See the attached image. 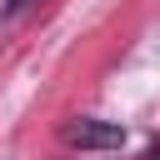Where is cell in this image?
I'll use <instances>...</instances> for the list:
<instances>
[{
	"label": "cell",
	"mask_w": 160,
	"mask_h": 160,
	"mask_svg": "<svg viewBox=\"0 0 160 160\" xmlns=\"http://www.w3.org/2000/svg\"><path fill=\"white\" fill-rule=\"evenodd\" d=\"M65 140L70 145H125V130L120 125H95V120H75V125H65Z\"/></svg>",
	"instance_id": "1"
}]
</instances>
